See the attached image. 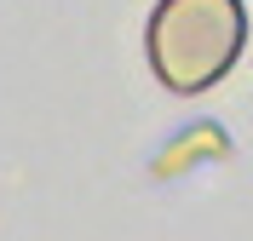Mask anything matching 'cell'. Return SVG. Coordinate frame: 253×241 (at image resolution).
Masks as SVG:
<instances>
[{"label": "cell", "instance_id": "1", "mask_svg": "<svg viewBox=\"0 0 253 241\" xmlns=\"http://www.w3.org/2000/svg\"><path fill=\"white\" fill-rule=\"evenodd\" d=\"M242 52L236 0H161L150 17V64L173 92H202Z\"/></svg>", "mask_w": 253, "mask_h": 241}]
</instances>
